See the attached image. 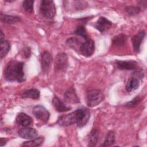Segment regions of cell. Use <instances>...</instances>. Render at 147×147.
Here are the masks:
<instances>
[{
	"label": "cell",
	"mask_w": 147,
	"mask_h": 147,
	"mask_svg": "<svg viewBox=\"0 0 147 147\" xmlns=\"http://www.w3.org/2000/svg\"><path fill=\"white\" fill-rule=\"evenodd\" d=\"M24 63L12 60L9 61L5 67L4 77L8 82H22L25 80L24 71Z\"/></svg>",
	"instance_id": "2"
},
{
	"label": "cell",
	"mask_w": 147,
	"mask_h": 147,
	"mask_svg": "<svg viewBox=\"0 0 147 147\" xmlns=\"http://www.w3.org/2000/svg\"><path fill=\"white\" fill-rule=\"evenodd\" d=\"M68 65V57L66 53H60L57 55L55 59V69L59 71L66 70Z\"/></svg>",
	"instance_id": "5"
},
{
	"label": "cell",
	"mask_w": 147,
	"mask_h": 147,
	"mask_svg": "<svg viewBox=\"0 0 147 147\" xmlns=\"http://www.w3.org/2000/svg\"><path fill=\"white\" fill-rule=\"evenodd\" d=\"M40 91L36 88H32L25 91L22 94L23 98H28L33 99H37L40 98Z\"/></svg>",
	"instance_id": "21"
},
{
	"label": "cell",
	"mask_w": 147,
	"mask_h": 147,
	"mask_svg": "<svg viewBox=\"0 0 147 147\" xmlns=\"http://www.w3.org/2000/svg\"><path fill=\"white\" fill-rule=\"evenodd\" d=\"M0 56L1 58L2 59L9 52L10 48V44L8 41L5 40L0 41Z\"/></svg>",
	"instance_id": "23"
},
{
	"label": "cell",
	"mask_w": 147,
	"mask_h": 147,
	"mask_svg": "<svg viewBox=\"0 0 147 147\" xmlns=\"http://www.w3.org/2000/svg\"><path fill=\"white\" fill-rule=\"evenodd\" d=\"M32 113L37 119L45 123L47 122L49 118L50 114L49 111L41 105L35 106L33 109Z\"/></svg>",
	"instance_id": "7"
},
{
	"label": "cell",
	"mask_w": 147,
	"mask_h": 147,
	"mask_svg": "<svg viewBox=\"0 0 147 147\" xmlns=\"http://www.w3.org/2000/svg\"><path fill=\"white\" fill-rule=\"evenodd\" d=\"M0 18H1V21L2 22L5 24H14V23L19 22L21 20V18L20 17L15 16L6 15V14H3L2 13H1Z\"/></svg>",
	"instance_id": "17"
},
{
	"label": "cell",
	"mask_w": 147,
	"mask_h": 147,
	"mask_svg": "<svg viewBox=\"0 0 147 147\" xmlns=\"http://www.w3.org/2000/svg\"><path fill=\"white\" fill-rule=\"evenodd\" d=\"M99 132L96 129H93L91 130L88 136V146H95L98 142L99 139Z\"/></svg>",
	"instance_id": "16"
},
{
	"label": "cell",
	"mask_w": 147,
	"mask_h": 147,
	"mask_svg": "<svg viewBox=\"0 0 147 147\" xmlns=\"http://www.w3.org/2000/svg\"><path fill=\"white\" fill-rule=\"evenodd\" d=\"M140 10L141 8L138 6H129L125 7V11L127 12V13H128V14L131 16H134L138 14L140 11Z\"/></svg>",
	"instance_id": "26"
},
{
	"label": "cell",
	"mask_w": 147,
	"mask_h": 147,
	"mask_svg": "<svg viewBox=\"0 0 147 147\" xmlns=\"http://www.w3.org/2000/svg\"><path fill=\"white\" fill-rule=\"evenodd\" d=\"M7 140H8L6 139V138L1 137V138H0V146H4V145L6 144Z\"/></svg>",
	"instance_id": "28"
},
{
	"label": "cell",
	"mask_w": 147,
	"mask_h": 147,
	"mask_svg": "<svg viewBox=\"0 0 147 147\" xmlns=\"http://www.w3.org/2000/svg\"><path fill=\"white\" fill-rule=\"evenodd\" d=\"M52 61L51 54L47 52H44L41 56V64L43 72H47L50 68Z\"/></svg>",
	"instance_id": "12"
},
{
	"label": "cell",
	"mask_w": 147,
	"mask_h": 147,
	"mask_svg": "<svg viewBox=\"0 0 147 147\" xmlns=\"http://www.w3.org/2000/svg\"><path fill=\"white\" fill-rule=\"evenodd\" d=\"M40 10L41 14L47 18H52L56 14V7L53 1L43 0L41 1Z\"/></svg>",
	"instance_id": "4"
},
{
	"label": "cell",
	"mask_w": 147,
	"mask_h": 147,
	"mask_svg": "<svg viewBox=\"0 0 147 147\" xmlns=\"http://www.w3.org/2000/svg\"><path fill=\"white\" fill-rule=\"evenodd\" d=\"M90 117V110L87 109H79L65 115L60 116L57 123L61 126H68L76 123L79 127L85 126Z\"/></svg>",
	"instance_id": "1"
},
{
	"label": "cell",
	"mask_w": 147,
	"mask_h": 147,
	"mask_svg": "<svg viewBox=\"0 0 147 147\" xmlns=\"http://www.w3.org/2000/svg\"><path fill=\"white\" fill-rule=\"evenodd\" d=\"M145 36V31L141 30L138 32L131 38L133 48L136 53H138L140 52L141 45Z\"/></svg>",
	"instance_id": "9"
},
{
	"label": "cell",
	"mask_w": 147,
	"mask_h": 147,
	"mask_svg": "<svg viewBox=\"0 0 147 147\" xmlns=\"http://www.w3.org/2000/svg\"><path fill=\"white\" fill-rule=\"evenodd\" d=\"M74 33L76 35H78V36H80L82 37L86 40L89 38L88 36L87 33V30H86V28H84V26H83V25L79 26L76 28V29L75 30Z\"/></svg>",
	"instance_id": "24"
},
{
	"label": "cell",
	"mask_w": 147,
	"mask_h": 147,
	"mask_svg": "<svg viewBox=\"0 0 147 147\" xmlns=\"http://www.w3.org/2000/svg\"><path fill=\"white\" fill-rule=\"evenodd\" d=\"M24 52H25V55L27 57H29V56H30V50H28V48H26V49H25Z\"/></svg>",
	"instance_id": "29"
},
{
	"label": "cell",
	"mask_w": 147,
	"mask_h": 147,
	"mask_svg": "<svg viewBox=\"0 0 147 147\" xmlns=\"http://www.w3.org/2000/svg\"><path fill=\"white\" fill-rule=\"evenodd\" d=\"M115 142V135L114 131H110L106 137V138L103 142V144L101 145L102 146H110L113 145Z\"/></svg>",
	"instance_id": "22"
},
{
	"label": "cell",
	"mask_w": 147,
	"mask_h": 147,
	"mask_svg": "<svg viewBox=\"0 0 147 147\" xmlns=\"http://www.w3.org/2000/svg\"><path fill=\"white\" fill-rule=\"evenodd\" d=\"M115 64L117 68L120 70H133L137 67V62L133 60H116Z\"/></svg>",
	"instance_id": "11"
},
{
	"label": "cell",
	"mask_w": 147,
	"mask_h": 147,
	"mask_svg": "<svg viewBox=\"0 0 147 147\" xmlns=\"http://www.w3.org/2000/svg\"><path fill=\"white\" fill-rule=\"evenodd\" d=\"M127 40V36L124 34H119L114 36L112 40V44L113 45L121 47H123Z\"/></svg>",
	"instance_id": "18"
},
{
	"label": "cell",
	"mask_w": 147,
	"mask_h": 147,
	"mask_svg": "<svg viewBox=\"0 0 147 147\" xmlns=\"http://www.w3.org/2000/svg\"><path fill=\"white\" fill-rule=\"evenodd\" d=\"M140 83L138 79L136 78H130L126 84V90L127 92H131L133 90L137 89Z\"/></svg>",
	"instance_id": "20"
},
{
	"label": "cell",
	"mask_w": 147,
	"mask_h": 147,
	"mask_svg": "<svg viewBox=\"0 0 147 147\" xmlns=\"http://www.w3.org/2000/svg\"><path fill=\"white\" fill-rule=\"evenodd\" d=\"M140 99L139 96H136L133 100L127 102L126 104V106L129 107H134L137 106L140 102Z\"/></svg>",
	"instance_id": "27"
},
{
	"label": "cell",
	"mask_w": 147,
	"mask_h": 147,
	"mask_svg": "<svg viewBox=\"0 0 147 147\" xmlns=\"http://www.w3.org/2000/svg\"><path fill=\"white\" fill-rule=\"evenodd\" d=\"M18 134L19 136L22 138L32 140L35 138L37 136L38 133L37 131L34 128L24 127L18 131Z\"/></svg>",
	"instance_id": "8"
},
{
	"label": "cell",
	"mask_w": 147,
	"mask_h": 147,
	"mask_svg": "<svg viewBox=\"0 0 147 147\" xmlns=\"http://www.w3.org/2000/svg\"><path fill=\"white\" fill-rule=\"evenodd\" d=\"M111 26V22L105 17H100L95 24V28L100 33H103L109 30Z\"/></svg>",
	"instance_id": "10"
},
{
	"label": "cell",
	"mask_w": 147,
	"mask_h": 147,
	"mask_svg": "<svg viewBox=\"0 0 147 147\" xmlns=\"http://www.w3.org/2000/svg\"><path fill=\"white\" fill-rule=\"evenodd\" d=\"M52 105L56 110L59 113L65 112L70 110L71 108L67 106L57 96H55L52 99Z\"/></svg>",
	"instance_id": "15"
},
{
	"label": "cell",
	"mask_w": 147,
	"mask_h": 147,
	"mask_svg": "<svg viewBox=\"0 0 147 147\" xmlns=\"http://www.w3.org/2000/svg\"><path fill=\"white\" fill-rule=\"evenodd\" d=\"M16 122L19 125L24 127H27L32 123V119L30 116L25 113H20L17 115Z\"/></svg>",
	"instance_id": "14"
},
{
	"label": "cell",
	"mask_w": 147,
	"mask_h": 147,
	"mask_svg": "<svg viewBox=\"0 0 147 147\" xmlns=\"http://www.w3.org/2000/svg\"><path fill=\"white\" fill-rule=\"evenodd\" d=\"M33 3L34 1L31 0H26L24 1L22 3V7L24 10L28 13H32L33 11Z\"/></svg>",
	"instance_id": "25"
},
{
	"label": "cell",
	"mask_w": 147,
	"mask_h": 147,
	"mask_svg": "<svg viewBox=\"0 0 147 147\" xmlns=\"http://www.w3.org/2000/svg\"><path fill=\"white\" fill-rule=\"evenodd\" d=\"M104 99L103 93L98 89H91L86 92L85 100L87 106L94 107L100 103Z\"/></svg>",
	"instance_id": "3"
},
{
	"label": "cell",
	"mask_w": 147,
	"mask_h": 147,
	"mask_svg": "<svg viewBox=\"0 0 147 147\" xmlns=\"http://www.w3.org/2000/svg\"><path fill=\"white\" fill-rule=\"evenodd\" d=\"M94 51L95 44L94 41L90 38L86 40L79 47V52L85 57H90L92 55Z\"/></svg>",
	"instance_id": "6"
},
{
	"label": "cell",
	"mask_w": 147,
	"mask_h": 147,
	"mask_svg": "<svg viewBox=\"0 0 147 147\" xmlns=\"http://www.w3.org/2000/svg\"><path fill=\"white\" fill-rule=\"evenodd\" d=\"M1 36L0 37V41L5 40V34H3V33L2 30L1 31V36Z\"/></svg>",
	"instance_id": "30"
},
{
	"label": "cell",
	"mask_w": 147,
	"mask_h": 147,
	"mask_svg": "<svg viewBox=\"0 0 147 147\" xmlns=\"http://www.w3.org/2000/svg\"><path fill=\"white\" fill-rule=\"evenodd\" d=\"M64 97L65 100L70 103L75 104L80 102V99L78 96L75 89L72 87L69 88L65 92Z\"/></svg>",
	"instance_id": "13"
},
{
	"label": "cell",
	"mask_w": 147,
	"mask_h": 147,
	"mask_svg": "<svg viewBox=\"0 0 147 147\" xmlns=\"http://www.w3.org/2000/svg\"><path fill=\"white\" fill-rule=\"evenodd\" d=\"M44 138L43 137H39L36 138L32 139L29 141L24 142L21 146H29V147H33V146H40L44 142Z\"/></svg>",
	"instance_id": "19"
}]
</instances>
